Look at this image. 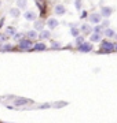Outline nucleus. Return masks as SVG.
Segmentation results:
<instances>
[{"instance_id":"obj_23","label":"nucleus","mask_w":117,"mask_h":123,"mask_svg":"<svg viewBox=\"0 0 117 123\" xmlns=\"http://www.w3.org/2000/svg\"><path fill=\"white\" fill-rule=\"evenodd\" d=\"M13 49V45L11 44H4L3 47H1V51H4V52H8V51H11Z\"/></svg>"},{"instance_id":"obj_4","label":"nucleus","mask_w":117,"mask_h":123,"mask_svg":"<svg viewBox=\"0 0 117 123\" xmlns=\"http://www.w3.org/2000/svg\"><path fill=\"white\" fill-rule=\"evenodd\" d=\"M88 19H90V22L91 23H101V21H102V15L99 12H92L90 14V17H88Z\"/></svg>"},{"instance_id":"obj_14","label":"nucleus","mask_w":117,"mask_h":123,"mask_svg":"<svg viewBox=\"0 0 117 123\" xmlns=\"http://www.w3.org/2000/svg\"><path fill=\"white\" fill-rule=\"evenodd\" d=\"M26 36H28V38H30V40H35V38H37V37H39V34H37V30H35V29L29 30V31L26 33Z\"/></svg>"},{"instance_id":"obj_12","label":"nucleus","mask_w":117,"mask_h":123,"mask_svg":"<svg viewBox=\"0 0 117 123\" xmlns=\"http://www.w3.org/2000/svg\"><path fill=\"white\" fill-rule=\"evenodd\" d=\"M10 15L13 18H19V15H21V11H19L18 7H14V8L10 10Z\"/></svg>"},{"instance_id":"obj_6","label":"nucleus","mask_w":117,"mask_h":123,"mask_svg":"<svg viewBox=\"0 0 117 123\" xmlns=\"http://www.w3.org/2000/svg\"><path fill=\"white\" fill-rule=\"evenodd\" d=\"M58 25H59V22H58V19L57 18H50L48 21H47V26H48V29H57L58 27Z\"/></svg>"},{"instance_id":"obj_1","label":"nucleus","mask_w":117,"mask_h":123,"mask_svg":"<svg viewBox=\"0 0 117 123\" xmlns=\"http://www.w3.org/2000/svg\"><path fill=\"white\" fill-rule=\"evenodd\" d=\"M18 47L19 49H22V51H29V49H32V47H33V43H32L30 38H21L18 43Z\"/></svg>"},{"instance_id":"obj_22","label":"nucleus","mask_w":117,"mask_h":123,"mask_svg":"<svg viewBox=\"0 0 117 123\" xmlns=\"http://www.w3.org/2000/svg\"><path fill=\"white\" fill-rule=\"evenodd\" d=\"M74 38H76V45H77V47L84 43V37H83V36H80V34L77 36V37H74Z\"/></svg>"},{"instance_id":"obj_18","label":"nucleus","mask_w":117,"mask_h":123,"mask_svg":"<svg viewBox=\"0 0 117 123\" xmlns=\"http://www.w3.org/2000/svg\"><path fill=\"white\" fill-rule=\"evenodd\" d=\"M91 30H92V27H91L88 23H84V25H81V27H80V31H84V33H90Z\"/></svg>"},{"instance_id":"obj_26","label":"nucleus","mask_w":117,"mask_h":123,"mask_svg":"<svg viewBox=\"0 0 117 123\" xmlns=\"http://www.w3.org/2000/svg\"><path fill=\"white\" fill-rule=\"evenodd\" d=\"M51 47H52V48H59V47H61V43H58V41H52V44H51Z\"/></svg>"},{"instance_id":"obj_27","label":"nucleus","mask_w":117,"mask_h":123,"mask_svg":"<svg viewBox=\"0 0 117 123\" xmlns=\"http://www.w3.org/2000/svg\"><path fill=\"white\" fill-rule=\"evenodd\" d=\"M13 37H14V40H19V38H22V37H23V34H22V33H15Z\"/></svg>"},{"instance_id":"obj_28","label":"nucleus","mask_w":117,"mask_h":123,"mask_svg":"<svg viewBox=\"0 0 117 123\" xmlns=\"http://www.w3.org/2000/svg\"><path fill=\"white\" fill-rule=\"evenodd\" d=\"M6 40H7L6 33H4V34H0V41H1V43H6Z\"/></svg>"},{"instance_id":"obj_20","label":"nucleus","mask_w":117,"mask_h":123,"mask_svg":"<svg viewBox=\"0 0 117 123\" xmlns=\"http://www.w3.org/2000/svg\"><path fill=\"white\" fill-rule=\"evenodd\" d=\"M26 4H28V1H26V0H18V1H17V7H18L19 10L26 8Z\"/></svg>"},{"instance_id":"obj_7","label":"nucleus","mask_w":117,"mask_h":123,"mask_svg":"<svg viewBox=\"0 0 117 123\" xmlns=\"http://www.w3.org/2000/svg\"><path fill=\"white\" fill-rule=\"evenodd\" d=\"M23 18L29 22H33V21H36V14H35V11H26L23 14Z\"/></svg>"},{"instance_id":"obj_29","label":"nucleus","mask_w":117,"mask_h":123,"mask_svg":"<svg viewBox=\"0 0 117 123\" xmlns=\"http://www.w3.org/2000/svg\"><path fill=\"white\" fill-rule=\"evenodd\" d=\"M86 18H87V12L84 11V12L81 14V19H86Z\"/></svg>"},{"instance_id":"obj_15","label":"nucleus","mask_w":117,"mask_h":123,"mask_svg":"<svg viewBox=\"0 0 117 123\" xmlns=\"http://www.w3.org/2000/svg\"><path fill=\"white\" fill-rule=\"evenodd\" d=\"M66 12V8H65V7H63V6H57V7H55V14H57V15H63V14Z\"/></svg>"},{"instance_id":"obj_11","label":"nucleus","mask_w":117,"mask_h":123,"mask_svg":"<svg viewBox=\"0 0 117 123\" xmlns=\"http://www.w3.org/2000/svg\"><path fill=\"white\" fill-rule=\"evenodd\" d=\"M39 37H40L41 40H48L50 37H51V31H50V30H45V29H43Z\"/></svg>"},{"instance_id":"obj_19","label":"nucleus","mask_w":117,"mask_h":123,"mask_svg":"<svg viewBox=\"0 0 117 123\" xmlns=\"http://www.w3.org/2000/svg\"><path fill=\"white\" fill-rule=\"evenodd\" d=\"M15 33H17V30H15V27H13V26H8L6 29V36H10V37H11V36H14Z\"/></svg>"},{"instance_id":"obj_30","label":"nucleus","mask_w":117,"mask_h":123,"mask_svg":"<svg viewBox=\"0 0 117 123\" xmlns=\"http://www.w3.org/2000/svg\"><path fill=\"white\" fill-rule=\"evenodd\" d=\"M114 51H117V44H116V45H114Z\"/></svg>"},{"instance_id":"obj_2","label":"nucleus","mask_w":117,"mask_h":123,"mask_svg":"<svg viewBox=\"0 0 117 123\" xmlns=\"http://www.w3.org/2000/svg\"><path fill=\"white\" fill-rule=\"evenodd\" d=\"M101 48H102V52H113L114 51V44H113L112 41H101Z\"/></svg>"},{"instance_id":"obj_25","label":"nucleus","mask_w":117,"mask_h":123,"mask_svg":"<svg viewBox=\"0 0 117 123\" xmlns=\"http://www.w3.org/2000/svg\"><path fill=\"white\" fill-rule=\"evenodd\" d=\"M101 25H102L103 27H108V26H109V21H108V18H105L103 21H101Z\"/></svg>"},{"instance_id":"obj_31","label":"nucleus","mask_w":117,"mask_h":123,"mask_svg":"<svg viewBox=\"0 0 117 123\" xmlns=\"http://www.w3.org/2000/svg\"><path fill=\"white\" fill-rule=\"evenodd\" d=\"M114 40H117V33H116V34H114Z\"/></svg>"},{"instance_id":"obj_24","label":"nucleus","mask_w":117,"mask_h":123,"mask_svg":"<svg viewBox=\"0 0 117 123\" xmlns=\"http://www.w3.org/2000/svg\"><path fill=\"white\" fill-rule=\"evenodd\" d=\"M74 7L76 10H81V0H74Z\"/></svg>"},{"instance_id":"obj_10","label":"nucleus","mask_w":117,"mask_h":123,"mask_svg":"<svg viewBox=\"0 0 117 123\" xmlns=\"http://www.w3.org/2000/svg\"><path fill=\"white\" fill-rule=\"evenodd\" d=\"M70 34L73 36V37H77V36L80 34V29L76 26V25H70Z\"/></svg>"},{"instance_id":"obj_9","label":"nucleus","mask_w":117,"mask_h":123,"mask_svg":"<svg viewBox=\"0 0 117 123\" xmlns=\"http://www.w3.org/2000/svg\"><path fill=\"white\" fill-rule=\"evenodd\" d=\"M32 49H33V51H37V52L45 51V44L44 43H37V44H35L33 47H32Z\"/></svg>"},{"instance_id":"obj_16","label":"nucleus","mask_w":117,"mask_h":123,"mask_svg":"<svg viewBox=\"0 0 117 123\" xmlns=\"http://www.w3.org/2000/svg\"><path fill=\"white\" fill-rule=\"evenodd\" d=\"M33 22H35V25H33V29H35V30H43V26H44V25H43V22H41V21H33Z\"/></svg>"},{"instance_id":"obj_3","label":"nucleus","mask_w":117,"mask_h":123,"mask_svg":"<svg viewBox=\"0 0 117 123\" xmlns=\"http://www.w3.org/2000/svg\"><path fill=\"white\" fill-rule=\"evenodd\" d=\"M77 48H79V51H80V52H83V53L91 52V51H92V44H91V43H87V41H84V43H83V44H80Z\"/></svg>"},{"instance_id":"obj_17","label":"nucleus","mask_w":117,"mask_h":123,"mask_svg":"<svg viewBox=\"0 0 117 123\" xmlns=\"http://www.w3.org/2000/svg\"><path fill=\"white\" fill-rule=\"evenodd\" d=\"M28 103H29L28 98H17L15 103H14V105H25V104H28Z\"/></svg>"},{"instance_id":"obj_8","label":"nucleus","mask_w":117,"mask_h":123,"mask_svg":"<svg viewBox=\"0 0 117 123\" xmlns=\"http://www.w3.org/2000/svg\"><path fill=\"white\" fill-rule=\"evenodd\" d=\"M90 40L91 43H101V40H102V33H92L90 36Z\"/></svg>"},{"instance_id":"obj_21","label":"nucleus","mask_w":117,"mask_h":123,"mask_svg":"<svg viewBox=\"0 0 117 123\" xmlns=\"http://www.w3.org/2000/svg\"><path fill=\"white\" fill-rule=\"evenodd\" d=\"M105 27L102 26V25H99V23H96V26L94 27V33H102Z\"/></svg>"},{"instance_id":"obj_5","label":"nucleus","mask_w":117,"mask_h":123,"mask_svg":"<svg viewBox=\"0 0 117 123\" xmlns=\"http://www.w3.org/2000/svg\"><path fill=\"white\" fill-rule=\"evenodd\" d=\"M113 12V8L112 7H101V15H102V18H109L110 15H112Z\"/></svg>"},{"instance_id":"obj_13","label":"nucleus","mask_w":117,"mask_h":123,"mask_svg":"<svg viewBox=\"0 0 117 123\" xmlns=\"http://www.w3.org/2000/svg\"><path fill=\"white\" fill-rule=\"evenodd\" d=\"M114 34H116V31L113 30L112 27H105V36H106L108 38H112V37H114Z\"/></svg>"}]
</instances>
